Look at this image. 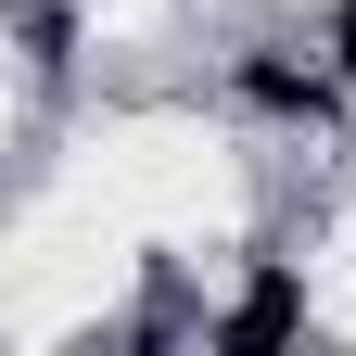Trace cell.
Returning a JSON list of instances; mask_svg holds the SVG:
<instances>
[{"instance_id":"1","label":"cell","mask_w":356,"mask_h":356,"mask_svg":"<svg viewBox=\"0 0 356 356\" xmlns=\"http://www.w3.org/2000/svg\"><path fill=\"white\" fill-rule=\"evenodd\" d=\"M293 318H305V293H293V280H280V267H267V280H254V293H242V318H229V343H242V356H267V343H280V331H293Z\"/></svg>"},{"instance_id":"2","label":"cell","mask_w":356,"mask_h":356,"mask_svg":"<svg viewBox=\"0 0 356 356\" xmlns=\"http://www.w3.org/2000/svg\"><path fill=\"white\" fill-rule=\"evenodd\" d=\"M254 102H280V115H318L331 89H318V76H293V64H254Z\"/></svg>"},{"instance_id":"3","label":"cell","mask_w":356,"mask_h":356,"mask_svg":"<svg viewBox=\"0 0 356 356\" xmlns=\"http://www.w3.org/2000/svg\"><path fill=\"white\" fill-rule=\"evenodd\" d=\"M343 64H356V0H343Z\"/></svg>"}]
</instances>
